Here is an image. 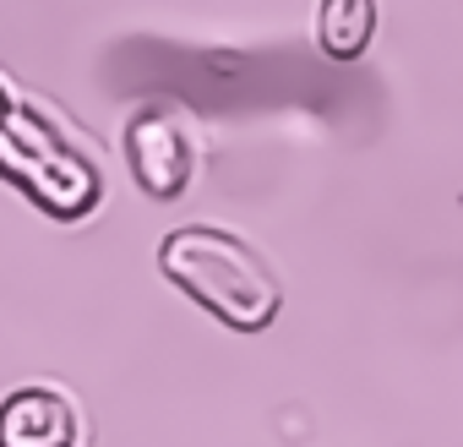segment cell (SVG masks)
Here are the masks:
<instances>
[{"label":"cell","mask_w":463,"mask_h":447,"mask_svg":"<svg viewBox=\"0 0 463 447\" xmlns=\"http://www.w3.org/2000/svg\"><path fill=\"white\" fill-rule=\"evenodd\" d=\"M158 268L169 273V284H180L202 311H213L218 322L257 333L279 317L284 290L273 279V268L229 230L213 224H185L158 246Z\"/></svg>","instance_id":"cell-1"},{"label":"cell","mask_w":463,"mask_h":447,"mask_svg":"<svg viewBox=\"0 0 463 447\" xmlns=\"http://www.w3.org/2000/svg\"><path fill=\"white\" fill-rule=\"evenodd\" d=\"M0 175L55 218H82L99 207V169L28 104H12L0 120Z\"/></svg>","instance_id":"cell-2"},{"label":"cell","mask_w":463,"mask_h":447,"mask_svg":"<svg viewBox=\"0 0 463 447\" xmlns=\"http://www.w3.org/2000/svg\"><path fill=\"white\" fill-rule=\"evenodd\" d=\"M126 158H131L137 185H142L147 196H158V202L180 196L185 180H191V142H185V131H180L169 115H158V109L131 120V131H126Z\"/></svg>","instance_id":"cell-3"},{"label":"cell","mask_w":463,"mask_h":447,"mask_svg":"<svg viewBox=\"0 0 463 447\" xmlns=\"http://www.w3.org/2000/svg\"><path fill=\"white\" fill-rule=\"evenodd\" d=\"M77 442V414L50 387H23L0 404V447H66Z\"/></svg>","instance_id":"cell-4"},{"label":"cell","mask_w":463,"mask_h":447,"mask_svg":"<svg viewBox=\"0 0 463 447\" xmlns=\"http://www.w3.org/2000/svg\"><path fill=\"white\" fill-rule=\"evenodd\" d=\"M376 28V0H322V17H317V39L333 61H354L365 55Z\"/></svg>","instance_id":"cell-5"},{"label":"cell","mask_w":463,"mask_h":447,"mask_svg":"<svg viewBox=\"0 0 463 447\" xmlns=\"http://www.w3.org/2000/svg\"><path fill=\"white\" fill-rule=\"evenodd\" d=\"M6 109H12V99H6V88H0V120H6Z\"/></svg>","instance_id":"cell-6"}]
</instances>
